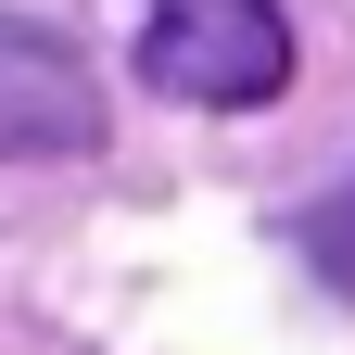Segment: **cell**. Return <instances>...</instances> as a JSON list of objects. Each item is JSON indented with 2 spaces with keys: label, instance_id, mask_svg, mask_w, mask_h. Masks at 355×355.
I'll return each mask as SVG.
<instances>
[{
  "label": "cell",
  "instance_id": "3",
  "mask_svg": "<svg viewBox=\"0 0 355 355\" xmlns=\"http://www.w3.org/2000/svg\"><path fill=\"white\" fill-rule=\"evenodd\" d=\"M292 241L318 254V279H330V292H355V178H343L330 203H304V229H292Z\"/></svg>",
  "mask_w": 355,
  "mask_h": 355
},
{
  "label": "cell",
  "instance_id": "1",
  "mask_svg": "<svg viewBox=\"0 0 355 355\" xmlns=\"http://www.w3.org/2000/svg\"><path fill=\"white\" fill-rule=\"evenodd\" d=\"M140 76L203 102V114H241V102H266L292 76V26H279V0H153Z\"/></svg>",
  "mask_w": 355,
  "mask_h": 355
},
{
  "label": "cell",
  "instance_id": "2",
  "mask_svg": "<svg viewBox=\"0 0 355 355\" xmlns=\"http://www.w3.org/2000/svg\"><path fill=\"white\" fill-rule=\"evenodd\" d=\"M102 153V89L38 13H0V165H76Z\"/></svg>",
  "mask_w": 355,
  "mask_h": 355
}]
</instances>
